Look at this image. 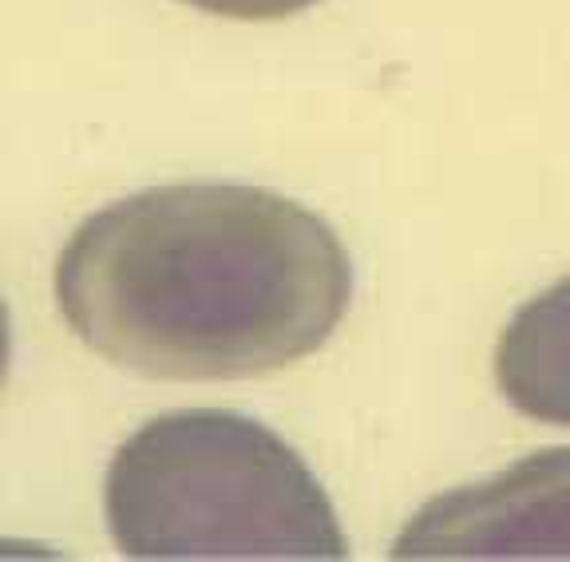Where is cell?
I'll list each match as a JSON object with an SVG mask.
<instances>
[{"label":"cell","instance_id":"obj_1","mask_svg":"<svg viewBox=\"0 0 570 562\" xmlns=\"http://www.w3.org/2000/svg\"><path fill=\"white\" fill-rule=\"evenodd\" d=\"M353 258L294 198L175 183L104 206L56 262L63 322L107 365L238 381L313 357L345 322Z\"/></svg>","mask_w":570,"mask_h":562},{"label":"cell","instance_id":"obj_2","mask_svg":"<svg viewBox=\"0 0 570 562\" xmlns=\"http://www.w3.org/2000/svg\"><path fill=\"white\" fill-rule=\"evenodd\" d=\"M104 511L127 559H348L309 464L226 408L147 420L107 467Z\"/></svg>","mask_w":570,"mask_h":562},{"label":"cell","instance_id":"obj_3","mask_svg":"<svg viewBox=\"0 0 570 562\" xmlns=\"http://www.w3.org/2000/svg\"><path fill=\"white\" fill-rule=\"evenodd\" d=\"M392 559H570V447L436 495L396 535Z\"/></svg>","mask_w":570,"mask_h":562},{"label":"cell","instance_id":"obj_4","mask_svg":"<svg viewBox=\"0 0 570 562\" xmlns=\"http://www.w3.org/2000/svg\"><path fill=\"white\" fill-rule=\"evenodd\" d=\"M495 381L515 412L570 428V277L511 317L495 348Z\"/></svg>","mask_w":570,"mask_h":562},{"label":"cell","instance_id":"obj_5","mask_svg":"<svg viewBox=\"0 0 570 562\" xmlns=\"http://www.w3.org/2000/svg\"><path fill=\"white\" fill-rule=\"evenodd\" d=\"M183 4L226 20H285L313 9L317 0H183Z\"/></svg>","mask_w":570,"mask_h":562},{"label":"cell","instance_id":"obj_6","mask_svg":"<svg viewBox=\"0 0 570 562\" xmlns=\"http://www.w3.org/2000/svg\"><path fill=\"white\" fill-rule=\"evenodd\" d=\"M12 361V322H9V305L0 297V388H4V376H9Z\"/></svg>","mask_w":570,"mask_h":562}]
</instances>
